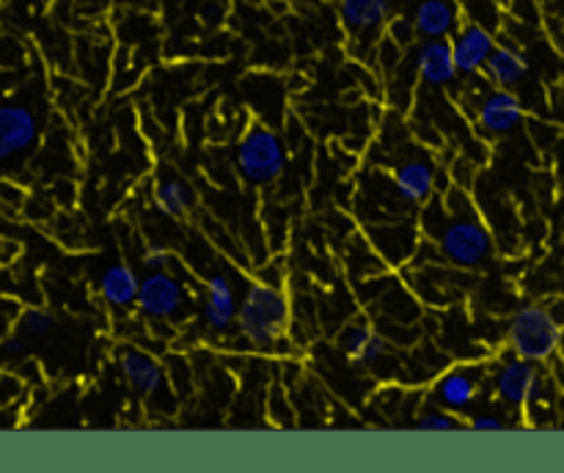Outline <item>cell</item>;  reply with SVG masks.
Here are the masks:
<instances>
[{"label":"cell","instance_id":"8d00e7d4","mask_svg":"<svg viewBox=\"0 0 564 473\" xmlns=\"http://www.w3.org/2000/svg\"><path fill=\"white\" fill-rule=\"evenodd\" d=\"M160 3H169V0H160Z\"/></svg>","mask_w":564,"mask_h":473},{"label":"cell","instance_id":"d590c367","mask_svg":"<svg viewBox=\"0 0 564 473\" xmlns=\"http://www.w3.org/2000/svg\"><path fill=\"white\" fill-rule=\"evenodd\" d=\"M556 355H560L562 361H564V339H562V344H560V352H556Z\"/></svg>","mask_w":564,"mask_h":473},{"label":"cell","instance_id":"484cf974","mask_svg":"<svg viewBox=\"0 0 564 473\" xmlns=\"http://www.w3.org/2000/svg\"><path fill=\"white\" fill-rule=\"evenodd\" d=\"M174 258V251H171L169 245H163V242H149L141 253V262L149 273H152V270H171Z\"/></svg>","mask_w":564,"mask_h":473},{"label":"cell","instance_id":"e575fe53","mask_svg":"<svg viewBox=\"0 0 564 473\" xmlns=\"http://www.w3.org/2000/svg\"><path fill=\"white\" fill-rule=\"evenodd\" d=\"M9 160H14V154H11L9 148H6L3 143H0V165H3V163H9Z\"/></svg>","mask_w":564,"mask_h":473},{"label":"cell","instance_id":"30bf717a","mask_svg":"<svg viewBox=\"0 0 564 473\" xmlns=\"http://www.w3.org/2000/svg\"><path fill=\"white\" fill-rule=\"evenodd\" d=\"M527 119L521 97L512 88H490L477 99L474 108V124L485 138H505L516 132Z\"/></svg>","mask_w":564,"mask_h":473},{"label":"cell","instance_id":"9a60e30c","mask_svg":"<svg viewBox=\"0 0 564 473\" xmlns=\"http://www.w3.org/2000/svg\"><path fill=\"white\" fill-rule=\"evenodd\" d=\"M452 55H455L457 75H479L485 69V61L490 58L496 47V33L479 22L466 20L449 36Z\"/></svg>","mask_w":564,"mask_h":473},{"label":"cell","instance_id":"cb8c5ba5","mask_svg":"<svg viewBox=\"0 0 564 473\" xmlns=\"http://www.w3.org/2000/svg\"><path fill=\"white\" fill-rule=\"evenodd\" d=\"M463 424H466V418L435 405H424V410L413 416V427L424 429V432H449V429H460Z\"/></svg>","mask_w":564,"mask_h":473},{"label":"cell","instance_id":"f1b7e54d","mask_svg":"<svg viewBox=\"0 0 564 473\" xmlns=\"http://www.w3.org/2000/svg\"><path fill=\"white\" fill-rule=\"evenodd\" d=\"M22 391H25V383H22L17 374H0V407H9L14 405L17 399L22 396Z\"/></svg>","mask_w":564,"mask_h":473},{"label":"cell","instance_id":"3957f363","mask_svg":"<svg viewBox=\"0 0 564 473\" xmlns=\"http://www.w3.org/2000/svg\"><path fill=\"white\" fill-rule=\"evenodd\" d=\"M564 324L543 302H527L518 308L507 324V350L534 363H549L560 352Z\"/></svg>","mask_w":564,"mask_h":473},{"label":"cell","instance_id":"d6986e66","mask_svg":"<svg viewBox=\"0 0 564 473\" xmlns=\"http://www.w3.org/2000/svg\"><path fill=\"white\" fill-rule=\"evenodd\" d=\"M482 75L496 88H518L529 75L527 53L512 42H496L494 53L485 61Z\"/></svg>","mask_w":564,"mask_h":473},{"label":"cell","instance_id":"6da1fadb","mask_svg":"<svg viewBox=\"0 0 564 473\" xmlns=\"http://www.w3.org/2000/svg\"><path fill=\"white\" fill-rule=\"evenodd\" d=\"M419 231L438 248L441 258L457 270H482L494 258V234L466 187L452 185L444 196L422 204Z\"/></svg>","mask_w":564,"mask_h":473},{"label":"cell","instance_id":"5b68a950","mask_svg":"<svg viewBox=\"0 0 564 473\" xmlns=\"http://www.w3.org/2000/svg\"><path fill=\"white\" fill-rule=\"evenodd\" d=\"M339 352L350 358L361 372L375 374V377L391 380L402 372V363L397 361L391 341L386 339L383 330L369 319L358 317L341 328L339 341H336Z\"/></svg>","mask_w":564,"mask_h":473},{"label":"cell","instance_id":"44dd1931","mask_svg":"<svg viewBox=\"0 0 564 473\" xmlns=\"http://www.w3.org/2000/svg\"><path fill=\"white\" fill-rule=\"evenodd\" d=\"M138 284H141V278H138L135 270L124 262H116L99 275L97 289L105 306L116 308V311H130V308H135Z\"/></svg>","mask_w":564,"mask_h":473},{"label":"cell","instance_id":"8fae6325","mask_svg":"<svg viewBox=\"0 0 564 473\" xmlns=\"http://www.w3.org/2000/svg\"><path fill=\"white\" fill-rule=\"evenodd\" d=\"M389 179L408 207H422L438 190V168L427 154H405L389 165Z\"/></svg>","mask_w":564,"mask_h":473},{"label":"cell","instance_id":"277c9868","mask_svg":"<svg viewBox=\"0 0 564 473\" xmlns=\"http://www.w3.org/2000/svg\"><path fill=\"white\" fill-rule=\"evenodd\" d=\"M235 165L242 182L253 187H268L279 182L286 170L284 138L262 121H251L235 148Z\"/></svg>","mask_w":564,"mask_h":473},{"label":"cell","instance_id":"7c38bea8","mask_svg":"<svg viewBox=\"0 0 564 473\" xmlns=\"http://www.w3.org/2000/svg\"><path fill=\"white\" fill-rule=\"evenodd\" d=\"M116 369L121 380L143 399H158L165 394V366L158 355L147 352L143 346L121 344L116 350Z\"/></svg>","mask_w":564,"mask_h":473},{"label":"cell","instance_id":"9c48e42d","mask_svg":"<svg viewBox=\"0 0 564 473\" xmlns=\"http://www.w3.org/2000/svg\"><path fill=\"white\" fill-rule=\"evenodd\" d=\"M364 237H367V242L375 248V253L383 258L389 270H400L411 264L416 258L419 245H422L419 223L408 218L372 220V223L364 226Z\"/></svg>","mask_w":564,"mask_h":473},{"label":"cell","instance_id":"83f0119b","mask_svg":"<svg viewBox=\"0 0 564 473\" xmlns=\"http://www.w3.org/2000/svg\"><path fill=\"white\" fill-rule=\"evenodd\" d=\"M165 372H169L171 385L176 388V394H182V391L193 383L191 363H185L182 358H169V366H165Z\"/></svg>","mask_w":564,"mask_h":473},{"label":"cell","instance_id":"603a6c76","mask_svg":"<svg viewBox=\"0 0 564 473\" xmlns=\"http://www.w3.org/2000/svg\"><path fill=\"white\" fill-rule=\"evenodd\" d=\"M14 328L17 333L25 336V339H44V336L55 328V314L42 306L22 308L14 317Z\"/></svg>","mask_w":564,"mask_h":473},{"label":"cell","instance_id":"836d02e7","mask_svg":"<svg viewBox=\"0 0 564 473\" xmlns=\"http://www.w3.org/2000/svg\"><path fill=\"white\" fill-rule=\"evenodd\" d=\"M549 31H551V38H554L556 50L564 55V11L562 14H549Z\"/></svg>","mask_w":564,"mask_h":473},{"label":"cell","instance_id":"2e32d148","mask_svg":"<svg viewBox=\"0 0 564 473\" xmlns=\"http://www.w3.org/2000/svg\"><path fill=\"white\" fill-rule=\"evenodd\" d=\"M39 116L36 110L22 102H3L0 105V143L11 154H25L36 146L39 141Z\"/></svg>","mask_w":564,"mask_h":473},{"label":"cell","instance_id":"7a4b0ae2","mask_svg":"<svg viewBox=\"0 0 564 473\" xmlns=\"http://www.w3.org/2000/svg\"><path fill=\"white\" fill-rule=\"evenodd\" d=\"M237 333L259 352H279L290 341L292 302L275 284L253 280L237 306Z\"/></svg>","mask_w":564,"mask_h":473},{"label":"cell","instance_id":"1f68e13d","mask_svg":"<svg viewBox=\"0 0 564 473\" xmlns=\"http://www.w3.org/2000/svg\"><path fill=\"white\" fill-rule=\"evenodd\" d=\"M198 14H202V20L207 22L209 28L220 25L226 16V0H202V6H198Z\"/></svg>","mask_w":564,"mask_h":473},{"label":"cell","instance_id":"ac0fdd59","mask_svg":"<svg viewBox=\"0 0 564 473\" xmlns=\"http://www.w3.org/2000/svg\"><path fill=\"white\" fill-rule=\"evenodd\" d=\"M416 75L430 88H444L457 80L449 38H422L416 47Z\"/></svg>","mask_w":564,"mask_h":473},{"label":"cell","instance_id":"d4e9b609","mask_svg":"<svg viewBox=\"0 0 564 473\" xmlns=\"http://www.w3.org/2000/svg\"><path fill=\"white\" fill-rule=\"evenodd\" d=\"M383 33H386V38H389L391 44H397L400 50L411 47V44L419 38L411 14H391V20L386 22Z\"/></svg>","mask_w":564,"mask_h":473},{"label":"cell","instance_id":"74e56055","mask_svg":"<svg viewBox=\"0 0 564 473\" xmlns=\"http://www.w3.org/2000/svg\"><path fill=\"white\" fill-rule=\"evenodd\" d=\"M0 319H3V314H0Z\"/></svg>","mask_w":564,"mask_h":473},{"label":"cell","instance_id":"f546056e","mask_svg":"<svg viewBox=\"0 0 564 473\" xmlns=\"http://www.w3.org/2000/svg\"><path fill=\"white\" fill-rule=\"evenodd\" d=\"M466 427L479 429V432H499V429H507V418L499 413H477L466 418Z\"/></svg>","mask_w":564,"mask_h":473},{"label":"cell","instance_id":"5bb4252c","mask_svg":"<svg viewBox=\"0 0 564 473\" xmlns=\"http://www.w3.org/2000/svg\"><path fill=\"white\" fill-rule=\"evenodd\" d=\"M237 319V289L226 273H209L204 280L202 322L209 333L224 336L235 328Z\"/></svg>","mask_w":564,"mask_h":473},{"label":"cell","instance_id":"4fadbf2b","mask_svg":"<svg viewBox=\"0 0 564 473\" xmlns=\"http://www.w3.org/2000/svg\"><path fill=\"white\" fill-rule=\"evenodd\" d=\"M391 14H397V0H339V20L352 42H378Z\"/></svg>","mask_w":564,"mask_h":473},{"label":"cell","instance_id":"52a82bcc","mask_svg":"<svg viewBox=\"0 0 564 473\" xmlns=\"http://www.w3.org/2000/svg\"><path fill=\"white\" fill-rule=\"evenodd\" d=\"M191 306V289L171 270H152L138 284L135 308L149 322H182Z\"/></svg>","mask_w":564,"mask_h":473},{"label":"cell","instance_id":"4316f807","mask_svg":"<svg viewBox=\"0 0 564 473\" xmlns=\"http://www.w3.org/2000/svg\"><path fill=\"white\" fill-rule=\"evenodd\" d=\"M25 358V336L0 333V361H22Z\"/></svg>","mask_w":564,"mask_h":473},{"label":"cell","instance_id":"e0dca14e","mask_svg":"<svg viewBox=\"0 0 564 473\" xmlns=\"http://www.w3.org/2000/svg\"><path fill=\"white\" fill-rule=\"evenodd\" d=\"M411 20L419 38H449L463 25V6L457 0H416Z\"/></svg>","mask_w":564,"mask_h":473},{"label":"cell","instance_id":"8992f818","mask_svg":"<svg viewBox=\"0 0 564 473\" xmlns=\"http://www.w3.org/2000/svg\"><path fill=\"white\" fill-rule=\"evenodd\" d=\"M490 366L488 363H457V366L441 369L427 385V405L444 407L455 416H466L477 399L482 396L485 383H488Z\"/></svg>","mask_w":564,"mask_h":473},{"label":"cell","instance_id":"7402d4cb","mask_svg":"<svg viewBox=\"0 0 564 473\" xmlns=\"http://www.w3.org/2000/svg\"><path fill=\"white\" fill-rule=\"evenodd\" d=\"M345 264H347V273H350V278L356 280V284L358 280L375 278V275H383L386 270H389L364 234L352 237V242L345 251Z\"/></svg>","mask_w":564,"mask_h":473},{"label":"cell","instance_id":"ba28073f","mask_svg":"<svg viewBox=\"0 0 564 473\" xmlns=\"http://www.w3.org/2000/svg\"><path fill=\"white\" fill-rule=\"evenodd\" d=\"M490 385H494L496 399L507 407H516V410L549 399L551 394V377L540 369V363L518 355L507 358L505 363L496 366Z\"/></svg>","mask_w":564,"mask_h":473},{"label":"cell","instance_id":"ffe728a7","mask_svg":"<svg viewBox=\"0 0 564 473\" xmlns=\"http://www.w3.org/2000/svg\"><path fill=\"white\" fill-rule=\"evenodd\" d=\"M196 190L191 182L182 179L174 170H163L152 185V204L165 215V218L182 220L196 209Z\"/></svg>","mask_w":564,"mask_h":473},{"label":"cell","instance_id":"4dcf8cb0","mask_svg":"<svg viewBox=\"0 0 564 473\" xmlns=\"http://www.w3.org/2000/svg\"><path fill=\"white\" fill-rule=\"evenodd\" d=\"M510 14L516 16V20L529 22V25H534V22L543 20V11H540L538 0H512Z\"/></svg>","mask_w":564,"mask_h":473},{"label":"cell","instance_id":"d6a6232c","mask_svg":"<svg viewBox=\"0 0 564 473\" xmlns=\"http://www.w3.org/2000/svg\"><path fill=\"white\" fill-rule=\"evenodd\" d=\"M0 204L9 209H22L25 204V190L14 182H0Z\"/></svg>","mask_w":564,"mask_h":473}]
</instances>
